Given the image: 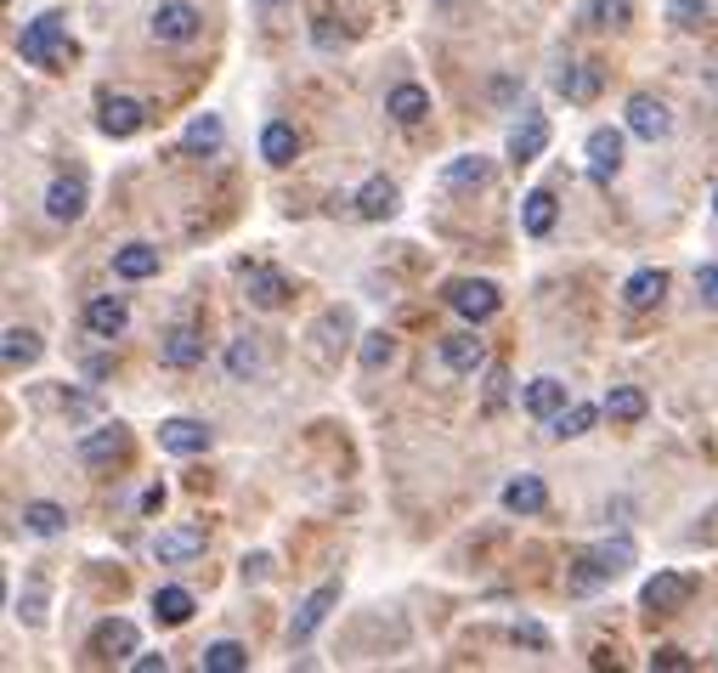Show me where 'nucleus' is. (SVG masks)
Instances as JSON below:
<instances>
[{"mask_svg": "<svg viewBox=\"0 0 718 673\" xmlns=\"http://www.w3.org/2000/svg\"><path fill=\"white\" fill-rule=\"evenodd\" d=\"M226 374H232V379L261 374V346H255V334H244V340H232V346H226Z\"/></svg>", "mask_w": 718, "mask_h": 673, "instance_id": "nucleus-37", "label": "nucleus"}, {"mask_svg": "<svg viewBox=\"0 0 718 673\" xmlns=\"http://www.w3.org/2000/svg\"><path fill=\"white\" fill-rule=\"evenodd\" d=\"M221 136H226L221 119H215V114H199L193 125H187L181 141H187V154H215V148H221Z\"/></svg>", "mask_w": 718, "mask_h": 673, "instance_id": "nucleus-36", "label": "nucleus"}, {"mask_svg": "<svg viewBox=\"0 0 718 673\" xmlns=\"http://www.w3.org/2000/svg\"><path fill=\"white\" fill-rule=\"evenodd\" d=\"M600 413H605V408H594V402H571V408H560V413L549 419V437H560V442L583 437V430H589Z\"/></svg>", "mask_w": 718, "mask_h": 673, "instance_id": "nucleus-27", "label": "nucleus"}, {"mask_svg": "<svg viewBox=\"0 0 718 673\" xmlns=\"http://www.w3.org/2000/svg\"><path fill=\"white\" fill-rule=\"evenodd\" d=\"M244 667H250V651L237 640H215L204 651V673H244Z\"/></svg>", "mask_w": 718, "mask_h": 673, "instance_id": "nucleus-35", "label": "nucleus"}, {"mask_svg": "<svg viewBox=\"0 0 718 673\" xmlns=\"http://www.w3.org/2000/svg\"><path fill=\"white\" fill-rule=\"evenodd\" d=\"M130 453V430L114 419L103 430H91V437H80V464H119Z\"/></svg>", "mask_w": 718, "mask_h": 673, "instance_id": "nucleus-6", "label": "nucleus"}, {"mask_svg": "<svg viewBox=\"0 0 718 673\" xmlns=\"http://www.w3.org/2000/svg\"><path fill=\"white\" fill-rule=\"evenodd\" d=\"M543 148H549V119L543 114H526V125H515V136H509V159L515 165H532Z\"/></svg>", "mask_w": 718, "mask_h": 673, "instance_id": "nucleus-18", "label": "nucleus"}, {"mask_svg": "<svg viewBox=\"0 0 718 673\" xmlns=\"http://www.w3.org/2000/svg\"><path fill=\"white\" fill-rule=\"evenodd\" d=\"M629 130H634L640 141H662L667 130H674V119H667V108L656 103L651 91H634V96H629Z\"/></svg>", "mask_w": 718, "mask_h": 673, "instance_id": "nucleus-10", "label": "nucleus"}, {"mask_svg": "<svg viewBox=\"0 0 718 673\" xmlns=\"http://www.w3.org/2000/svg\"><path fill=\"white\" fill-rule=\"evenodd\" d=\"M91 651H97L103 662H130V656H136V622H125V617L97 622V634H91Z\"/></svg>", "mask_w": 718, "mask_h": 673, "instance_id": "nucleus-11", "label": "nucleus"}, {"mask_svg": "<svg viewBox=\"0 0 718 673\" xmlns=\"http://www.w3.org/2000/svg\"><path fill=\"white\" fill-rule=\"evenodd\" d=\"M482 357H487V346L475 340L469 328H464V334H447V340H442V362H447L453 374H475V368H482Z\"/></svg>", "mask_w": 718, "mask_h": 673, "instance_id": "nucleus-23", "label": "nucleus"}, {"mask_svg": "<svg viewBox=\"0 0 718 673\" xmlns=\"http://www.w3.org/2000/svg\"><path fill=\"white\" fill-rule=\"evenodd\" d=\"M357 215H362V221H391V215H397V187H391L386 176L362 181V192H357Z\"/></svg>", "mask_w": 718, "mask_h": 673, "instance_id": "nucleus-21", "label": "nucleus"}, {"mask_svg": "<svg viewBox=\"0 0 718 673\" xmlns=\"http://www.w3.org/2000/svg\"><path fill=\"white\" fill-rule=\"evenodd\" d=\"M690 667H696V662H690L679 645H656V651H651V673H690Z\"/></svg>", "mask_w": 718, "mask_h": 673, "instance_id": "nucleus-40", "label": "nucleus"}, {"mask_svg": "<svg viewBox=\"0 0 718 673\" xmlns=\"http://www.w3.org/2000/svg\"><path fill=\"white\" fill-rule=\"evenodd\" d=\"M261 7H283V0H261Z\"/></svg>", "mask_w": 718, "mask_h": 673, "instance_id": "nucleus-48", "label": "nucleus"}, {"mask_svg": "<svg viewBox=\"0 0 718 673\" xmlns=\"http://www.w3.org/2000/svg\"><path fill=\"white\" fill-rule=\"evenodd\" d=\"M543 504H549V487H543L538 475H520V481H509V487H504V509L509 515H538Z\"/></svg>", "mask_w": 718, "mask_h": 673, "instance_id": "nucleus-24", "label": "nucleus"}, {"mask_svg": "<svg viewBox=\"0 0 718 673\" xmlns=\"http://www.w3.org/2000/svg\"><path fill=\"white\" fill-rule=\"evenodd\" d=\"M199 29H204V18L187 7V0H159V7H154V40H165V45L199 40Z\"/></svg>", "mask_w": 718, "mask_h": 673, "instance_id": "nucleus-4", "label": "nucleus"}, {"mask_svg": "<svg viewBox=\"0 0 718 673\" xmlns=\"http://www.w3.org/2000/svg\"><path fill=\"white\" fill-rule=\"evenodd\" d=\"M23 526H29L34 538H57L63 526H68V509H63V504H45V498H40V504H29V509H23Z\"/></svg>", "mask_w": 718, "mask_h": 673, "instance_id": "nucleus-33", "label": "nucleus"}, {"mask_svg": "<svg viewBox=\"0 0 718 673\" xmlns=\"http://www.w3.org/2000/svg\"><path fill=\"white\" fill-rule=\"evenodd\" d=\"M701 12H707V0H674V23H701Z\"/></svg>", "mask_w": 718, "mask_h": 673, "instance_id": "nucleus-44", "label": "nucleus"}, {"mask_svg": "<svg viewBox=\"0 0 718 673\" xmlns=\"http://www.w3.org/2000/svg\"><path fill=\"white\" fill-rule=\"evenodd\" d=\"M509 640H515V645H532V651H543V645H549V634L538 629V622H515Z\"/></svg>", "mask_w": 718, "mask_h": 673, "instance_id": "nucleus-42", "label": "nucleus"}, {"mask_svg": "<svg viewBox=\"0 0 718 673\" xmlns=\"http://www.w3.org/2000/svg\"><path fill=\"white\" fill-rule=\"evenodd\" d=\"M340 606V583H323V589H312L306 600H300V611H295V622H289V645H306L317 629H323V617Z\"/></svg>", "mask_w": 718, "mask_h": 673, "instance_id": "nucleus-5", "label": "nucleus"}, {"mask_svg": "<svg viewBox=\"0 0 718 673\" xmlns=\"http://www.w3.org/2000/svg\"><path fill=\"white\" fill-rule=\"evenodd\" d=\"M634 538L629 533H616V538H605L600 549H583L578 560H571V589H600V583H611V577H622L634 566Z\"/></svg>", "mask_w": 718, "mask_h": 673, "instance_id": "nucleus-1", "label": "nucleus"}, {"mask_svg": "<svg viewBox=\"0 0 718 673\" xmlns=\"http://www.w3.org/2000/svg\"><path fill=\"white\" fill-rule=\"evenodd\" d=\"M690 600V577L685 571H656L651 583H645V611L667 617V611H679Z\"/></svg>", "mask_w": 718, "mask_h": 673, "instance_id": "nucleus-14", "label": "nucleus"}, {"mask_svg": "<svg viewBox=\"0 0 718 673\" xmlns=\"http://www.w3.org/2000/svg\"><path fill=\"white\" fill-rule=\"evenodd\" d=\"M667 295V272L662 266H640L629 283H622V301H629L634 312H645V306H656Z\"/></svg>", "mask_w": 718, "mask_h": 673, "instance_id": "nucleus-19", "label": "nucleus"}, {"mask_svg": "<svg viewBox=\"0 0 718 673\" xmlns=\"http://www.w3.org/2000/svg\"><path fill=\"white\" fill-rule=\"evenodd\" d=\"M555 85H560V96H566V103H594V96H600V69H583V63H566L560 74H555Z\"/></svg>", "mask_w": 718, "mask_h": 673, "instance_id": "nucleus-22", "label": "nucleus"}, {"mask_svg": "<svg viewBox=\"0 0 718 673\" xmlns=\"http://www.w3.org/2000/svg\"><path fill=\"white\" fill-rule=\"evenodd\" d=\"M165 509V487H148V493H141V515H159Z\"/></svg>", "mask_w": 718, "mask_h": 673, "instance_id": "nucleus-46", "label": "nucleus"}, {"mask_svg": "<svg viewBox=\"0 0 718 673\" xmlns=\"http://www.w3.org/2000/svg\"><path fill=\"white\" fill-rule=\"evenodd\" d=\"M18 57L34 63V69H57V63H68V57H74L68 23H63L57 12H40L34 23H23V34H18Z\"/></svg>", "mask_w": 718, "mask_h": 673, "instance_id": "nucleus-2", "label": "nucleus"}, {"mask_svg": "<svg viewBox=\"0 0 718 673\" xmlns=\"http://www.w3.org/2000/svg\"><path fill=\"white\" fill-rule=\"evenodd\" d=\"M266 571H272V555H250L244 560V577H266Z\"/></svg>", "mask_w": 718, "mask_h": 673, "instance_id": "nucleus-47", "label": "nucleus"}, {"mask_svg": "<svg viewBox=\"0 0 718 673\" xmlns=\"http://www.w3.org/2000/svg\"><path fill=\"white\" fill-rule=\"evenodd\" d=\"M159 362L165 368H199L204 362V334L193 323H176L165 340H159Z\"/></svg>", "mask_w": 718, "mask_h": 673, "instance_id": "nucleus-7", "label": "nucleus"}, {"mask_svg": "<svg viewBox=\"0 0 718 673\" xmlns=\"http://www.w3.org/2000/svg\"><path fill=\"white\" fill-rule=\"evenodd\" d=\"M560 408H566V385L560 379H532V385H526V413L555 419Z\"/></svg>", "mask_w": 718, "mask_h": 673, "instance_id": "nucleus-30", "label": "nucleus"}, {"mask_svg": "<svg viewBox=\"0 0 718 673\" xmlns=\"http://www.w3.org/2000/svg\"><path fill=\"white\" fill-rule=\"evenodd\" d=\"M386 114H391L397 125H419V119L430 114V91H424V85H397V91L386 96Z\"/></svg>", "mask_w": 718, "mask_h": 673, "instance_id": "nucleus-25", "label": "nucleus"}, {"mask_svg": "<svg viewBox=\"0 0 718 673\" xmlns=\"http://www.w3.org/2000/svg\"><path fill=\"white\" fill-rule=\"evenodd\" d=\"M97 125H103V136H136L141 125H148V108L136 103V96H108L103 103V114H97Z\"/></svg>", "mask_w": 718, "mask_h": 673, "instance_id": "nucleus-15", "label": "nucleus"}, {"mask_svg": "<svg viewBox=\"0 0 718 673\" xmlns=\"http://www.w3.org/2000/svg\"><path fill=\"white\" fill-rule=\"evenodd\" d=\"M45 215L52 221H80L85 215V181L80 176H57L45 187Z\"/></svg>", "mask_w": 718, "mask_h": 673, "instance_id": "nucleus-16", "label": "nucleus"}, {"mask_svg": "<svg viewBox=\"0 0 718 673\" xmlns=\"http://www.w3.org/2000/svg\"><path fill=\"white\" fill-rule=\"evenodd\" d=\"M600 408H605L616 424H634V419H645V391H634V385H611Z\"/></svg>", "mask_w": 718, "mask_h": 673, "instance_id": "nucleus-31", "label": "nucleus"}, {"mask_svg": "<svg viewBox=\"0 0 718 673\" xmlns=\"http://www.w3.org/2000/svg\"><path fill=\"white\" fill-rule=\"evenodd\" d=\"M616 170H622V130H611V125L589 130V176L605 187Z\"/></svg>", "mask_w": 718, "mask_h": 673, "instance_id": "nucleus-13", "label": "nucleus"}, {"mask_svg": "<svg viewBox=\"0 0 718 673\" xmlns=\"http://www.w3.org/2000/svg\"><path fill=\"white\" fill-rule=\"evenodd\" d=\"M114 272H119V277H130V283L154 277V272H159V250H154V244H125V250L114 255Z\"/></svg>", "mask_w": 718, "mask_h": 673, "instance_id": "nucleus-28", "label": "nucleus"}, {"mask_svg": "<svg viewBox=\"0 0 718 673\" xmlns=\"http://www.w3.org/2000/svg\"><path fill=\"white\" fill-rule=\"evenodd\" d=\"M712 210H718V192H712Z\"/></svg>", "mask_w": 718, "mask_h": 673, "instance_id": "nucleus-49", "label": "nucleus"}, {"mask_svg": "<svg viewBox=\"0 0 718 673\" xmlns=\"http://www.w3.org/2000/svg\"><path fill=\"white\" fill-rule=\"evenodd\" d=\"M295 154H300L295 125H289V119H272V125L261 130V159H266V165H295Z\"/></svg>", "mask_w": 718, "mask_h": 673, "instance_id": "nucleus-20", "label": "nucleus"}, {"mask_svg": "<svg viewBox=\"0 0 718 673\" xmlns=\"http://www.w3.org/2000/svg\"><path fill=\"white\" fill-rule=\"evenodd\" d=\"M130 667H136V673H165L170 662H165L159 651H148V656H130Z\"/></svg>", "mask_w": 718, "mask_h": 673, "instance_id": "nucleus-45", "label": "nucleus"}, {"mask_svg": "<svg viewBox=\"0 0 718 673\" xmlns=\"http://www.w3.org/2000/svg\"><path fill=\"white\" fill-rule=\"evenodd\" d=\"M520 227L532 232V238H549V227H555V192L549 187H532L520 199Z\"/></svg>", "mask_w": 718, "mask_h": 673, "instance_id": "nucleus-26", "label": "nucleus"}, {"mask_svg": "<svg viewBox=\"0 0 718 673\" xmlns=\"http://www.w3.org/2000/svg\"><path fill=\"white\" fill-rule=\"evenodd\" d=\"M154 617L165 622V629H181V622L193 617V595H187V589H159L154 595Z\"/></svg>", "mask_w": 718, "mask_h": 673, "instance_id": "nucleus-34", "label": "nucleus"}, {"mask_svg": "<svg viewBox=\"0 0 718 673\" xmlns=\"http://www.w3.org/2000/svg\"><path fill=\"white\" fill-rule=\"evenodd\" d=\"M357 357H362V368H386L391 357H397V340L386 328H373V334H362V346H357Z\"/></svg>", "mask_w": 718, "mask_h": 673, "instance_id": "nucleus-38", "label": "nucleus"}, {"mask_svg": "<svg viewBox=\"0 0 718 673\" xmlns=\"http://www.w3.org/2000/svg\"><path fill=\"white\" fill-rule=\"evenodd\" d=\"M442 181H447V187H487V181H493V159L464 154V159H453V165L442 170Z\"/></svg>", "mask_w": 718, "mask_h": 673, "instance_id": "nucleus-32", "label": "nucleus"}, {"mask_svg": "<svg viewBox=\"0 0 718 673\" xmlns=\"http://www.w3.org/2000/svg\"><path fill=\"white\" fill-rule=\"evenodd\" d=\"M199 555H204V526H170V533L154 538L159 566H181V560H199Z\"/></svg>", "mask_w": 718, "mask_h": 673, "instance_id": "nucleus-9", "label": "nucleus"}, {"mask_svg": "<svg viewBox=\"0 0 718 673\" xmlns=\"http://www.w3.org/2000/svg\"><path fill=\"white\" fill-rule=\"evenodd\" d=\"M159 448L176 453V459H193V453L210 448V430H204L199 419H165V424H159Z\"/></svg>", "mask_w": 718, "mask_h": 673, "instance_id": "nucleus-12", "label": "nucleus"}, {"mask_svg": "<svg viewBox=\"0 0 718 673\" xmlns=\"http://www.w3.org/2000/svg\"><path fill=\"white\" fill-rule=\"evenodd\" d=\"M629 18H634L629 0H589V23H594V29H622Z\"/></svg>", "mask_w": 718, "mask_h": 673, "instance_id": "nucleus-39", "label": "nucleus"}, {"mask_svg": "<svg viewBox=\"0 0 718 673\" xmlns=\"http://www.w3.org/2000/svg\"><path fill=\"white\" fill-rule=\"evenodd\" d=\"M0 357H7V368H34L40 362V334L34 328H7V346H0Z\"/></svg>", "mask_w": 718, "mask_h": 673, "instance_id": "nucleus-29", "label": "nucleus"}, {"mask_svg": "<svg viewBox=\"0 0 718 673\" xmlns=\"http://www.w3.org/2000/svg\"><path fill=\"white\" fill-rule=\"evenodd\" d=\"M442 295H447V306H453L458 317H469V323H487V317L498 312V283H487V277H453Z\"/></svg>", "mask_w": 718, "mask_h": 673, "instance_id": "nucleus-3", "label": "nucleus"}, {"mask_svg": "<svg viewBox=\"0 0 718 673\" xmlns=\"http://www.w3.org/2000/svg\"><path fill=\"white\" fill-rule=\"evenodd\" d=\"M125 323H130V312H125L119 295H97V301L85 306V328L97 334V340H114V334H125Z\"/></svg>", "mask_w": 718, "mask_h": 673, "instance_id": "nucleus-17", "label": "nucleus"}, {"mask_svg": "<svg viewBox=\"0 0 718 673\" xmlns=\"http://www.w3.org/2000/svg\"><path fill=\"white\" fill-rule=\"evenodd\" d=\"M23 622H45V589L40 583H29V595H23V611H18Z\"/></svg>", "mask_w": 718, "mask_h": 673, "instance_id": "nucleus-43", "label": "nucleus"}, {"mask_svg": "<svg viewBox=\"0 0 718 673\" xmlns=\"http://www.w3.org/2000/svg\"><path fill=\"white\" fill-rule=\"evenodd\" d=\"M244 301L261 306V312H277L289 301V277L272 272V266H244Z\"/></svg>", "mask_w": 718, "mask_h": 673, "instance_id": "nucleus-8", "label": "nucleus"}, {"mask_svg": "<svg viewBox=\"0 0 718 673\" xmlns=\"http://www.w3.org/2000/svg\"><path fill=\"white\" fill-rule=\"evenodd\" d=\"M696 295H701L707 312H718V266H701V272H696Z\"/></svg>", "mask_w": 718, "mask_h": 673, "instance_id": "nucleus-41", "label": "nucleus"}]
</instances>
